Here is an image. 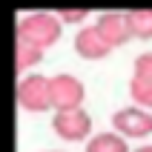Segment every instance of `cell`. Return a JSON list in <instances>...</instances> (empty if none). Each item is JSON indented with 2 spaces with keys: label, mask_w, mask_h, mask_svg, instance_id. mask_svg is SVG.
<instances>
[{
  "label": "cell",
  "mask_w": 152,
  "mask_h": 152,
  "mask_svg": "<svg viewBox=\"0 0 152 152\" xmlns=\"http://www.w3.org/2000/svg\"><path fill=\"white\" fill-rule=\"evenodd\" d=\"M43 60V49L37 46H29V43H15V69L17 72H29L32 66H37Z\"/></svg>",
  "instance_id": "30bf717a"
},
{
  "label": "cell",
  "mask_w": 152,
  "mask_h": 152,
  "mask_svg": "<svg viewBox=\"0 0 152 152\" xmlns=\"http://www.w3.org/2000/svg\"><path fill=\"white\" fill-rule=\"evenodd\" d=\"M129 98L135 101V106L152 109V80H138V77H132V80H129Z\"/></svg>",
  "instance_id": "8fae6325"
},
{
  "label": "cell",
  "mask_w": 152,
  "mask_h": 152,
  "mask_svg": "<svg viewBox=\"0 0 152 152\" xmlns=\"http://www.w3.org/2000/svg\"><path fill=\"white\" fill-rule=\"evenodd\" d=\"M132 77H138V80H152V52H144V55L135 58Z\"/></svg>",
  "instance_id": "7c38bea8"
},
{
  "label": "cell",
  "mask_w": 152,
  "mask_h": 152,
  "mask_svg": "<svg viewBox=\"0 0 152 152\" xmlns=\"http://www.w3.org/2000/svg\"><path fill=\"white\" fill-rule=\"evenodd\" d=\"M86 152H129L126 138L118 135V132H101V135H92Z\"/></svg>",
  "instance_id": "ba28073f"
},
{
  "label": "cell",
  "mask_w": 152,
  "mask_h": 152,
  "mask_svg": "<svg viewBox=\"0 0 152 152\" xmlns=\"http://www.w3.org/2000/svg\"><path fill=\"white\" fill-rule=\"evenodd\" d=\"M60 34H63V23L58 15H49V12H32L17 20V40L37 46L43 52L55 46L60 40Z\"/></svg>",
  "instance_id": "6da1fadb"
},
{
  "label": "cell",
  "mask_w": 152,
  "mask_h": 152,
  "mask_svg": "<svg viewBox=\"0 0 152 152\" xmlns=\"http://www.w3.org/2000/svg\"><path fill=\"white\" fill-rule=\"evenodd\" d=\"M132 152H152V144L149 146H138V149H132Z\"/></svg>",
  "instance_id": "5bb4252c"
},
{
  "label": "cell",
  "mask_w": 152,
  "mask_h": 152,
  "mask_svg": "<svg viewBox=\"0 0 152 152\" xmlns=\"http://www.w3.org/2000/svg\"><path fill=\"white\" fill-rule=\"evenodd\" d=\"M15 95H17L20 109H26V112H46V109H52V86H49V77H43V75L20 77Z\"/></svg>",
  "instance_id": "3957f363"
},
{
  "label": "cell",
  "mask_w": 152,
  "mask_h": 152,
  "mask_svg": "<svg viewBox=\"0 0 152 152\" xmlns=\"http://www.w3.org/2000/svg\"><path fill=\"white\" fill-rule=\"evenodd\" d=\"M52 129L60 141L66 144H77V141H86L92 135V118L86 109H69V112H55L52 118Z\"/></svg>",
  "instance_id": "5b68a950"
},
{
  "label": "cell",
  "mask_w": 152,
  "mask_h": 152,
  "mask_svg": "<svg viewBox=\"0 0 152 152\" xmlns=\"http://www.w3.org/2000/svg\"><path fill=\"white\" fill-rule=\"evenodd\" d=\"M95 29H98V34L103 37V43H106L109 49H121V46L132 37L129 23H126V15H118V12L101 15L98 20H95Z\"/></svg>",
  "instance_id": "8992f818"
},
{
  "label": "cell",
  "mask_w": 152,
  "mask_h": 152,
  "mask_svg": "<svg viewBox=\"0 0 152 152\" xmlns=\"http://www.w3.org/2000/svg\"><path fill=\"white\" fill-rule=\"evenodd\" d=\"M49 86H52V109L55 112L83 109L86 86L75 75H55V77H49Z\"/></svg>",
  "instance_id": "277c9868"
},
{
  "label": "cell",
  "mask_w": 152,
  "mask_h": 152,
  "mask_svg": "<svg viewBox=\"0 0 152 152\" xmlns=\"http://www.w3.org/2000/svg\"><path fill=\"white\" fill-rule=\"evenodd\" d=\"M126 23H129L132 37H138V40H152V9L126 12Z\"/></svg>",
  "instance_id": "9c48e42d"
},
{
  "label": "cell",
  "mask_w": 152,
  "mask_h": 152,
  "mask_svg": "<svg viewBox=\"0 0 152 152\" xmlns=\"http://www.w3.org/2000/svg\"><path fill=\"white\" fill-rule=\"evenodd\" d=\"M75 52L83 60H103V58H109L112 49L103 43V37L98 34L95 26H83V29L75 34Z\"/></svg>",
  "instance_id": "52a82bcc"
},
{
  "label": "cell",
  "mask_w": 152,
  "mask_h": 152,
  "mask_svg": "<svg viewBox=\"0 0 152 152\" xmlns=\"http://www.w3.org/2000/svg\"><path fill=\"white\" fill-rule=\"evenodd\" d=\"M60 23H83L86 17H89V12L86 9H66V12H60Z\"/></svg>",
  "instance_id": "4fadbf2b"
},
{
  "label": "cell",
  "mask_w": 152,
  "mask_h": 152,
  "mask_svg": "<svg viewBox=\"0 0 152 152\" xmlns=\"http://www.w3.org/2000/svg\"><path fill=\"white\" fill-rule=\"evenodd\" d=\"M58 152H60V149H58Z\"/></svg>",
  "instance_id": "9a60e30c"
},
{
  "label": "cell",
  "mask_w": 152,
  "mask_h": 152,
  "mask_svg": "<svg viewBox=\"0 0 152 152\" xmlns=\"http://www.w3.org/2000/svg\"><path fill=\"white\" fill-rule=\"evenodd\" d=\"M112 129L124 135L126 141H141V138L152 135V109L144 106H124L112 115Z\"/></svg>",
  "instance_id": "7a4b0ae2"
}]
</instances>
